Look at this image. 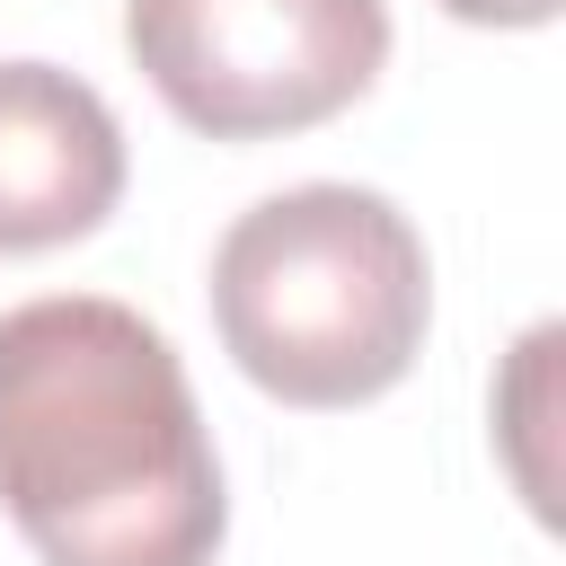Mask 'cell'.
Masks as SVG:
<instances>
[{
  "mask_svg": "<svg viewBox=\"0 0 566 566\" xmlns=\"http://www.w3.org/2000/svg\"><path fill=\"white\" fill-rule=\"evenodd\" d=\"M0 513L44 566H212L221 460L142 310L106 292L0 310Z\"/></svg>",
  "mask_w": 566,
  "mask_h": 566,
  "instance_id": "cell-1",
  "label": "cell"
},
{
  "mask_svg": "<svg viewBox=\"0 0 566 566\" xmlns=\"http://www.w3.org/2000/svg\"><path fill=\"white\" fill-rule=\"evenodd\" d=\"M433 318L416 221L371 186H283L212 248L221 354L283 407H363L407 380Z\"/></svg>",
  "mask_w": 566,
  "mask_h": 566,
  "instance_id": "cell-2",
  "label": "cell"
},
{
  "mask_svg": "<svg viewBox=\"0 0 566 566\" xmlns=\"http://www.w3.org/2000/svg\"><path fill=\"white\" fill-rule=\"evenodd\" d=\"M124 44L159 106L212 142L310 133L389 62L380 0H124Z\"/></svg>",
  "mask_w": 566,
  "mask_h": 566,
  "instance_id": "cell-3",
  "label": "cell"
},
{
  "mask_svg": "<svg viewBox=\"0 0 566 566\" xmlns=\"http://www.w3.org/2000/svg\"><path fill=\"white\" fill-rule=\"evenodd\" d=\"M115 195H124L115 106L53 62H0V256L88 239L115 212Z\"/></svg>",
  "mask_w": 566,
  "mask_h": 566,
  "instance_id": "cell-4",
  "label": "cell"
},
{
  "mask_svg": "<svg viewBox=\"0 0 566 566\" xmlns=\"http://www.w3.org/2000/svg\"><path fill=\"white\" fill-rule=\"evenodd\" d=\"M442 9L469 27H548L557 18V0H442Z\"/></svg>",
  "mask_w": 566,
  "mask_h": 566,
  "instance_id": "cell-5",
  "label": "cell"
}]
</instances>
